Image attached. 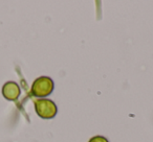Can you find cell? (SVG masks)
Listing matches in <instances>:
<instances>
[{
    "mask_svg": "<svg viewBox=\"0 0 153 142\" xmlns=\"http://www.w3.org/2000/svg\"><path fill=\"white\" fill-rule=\"evenodd\" d=\"M53 90V82L48 77H38L32 85V93L37 97H46Z\"/></svg>",
    "mask_w": 153,
    "mask_h": 142,
    "instance_id": "obj_1",
    "label": "cell"
},
{
    "mask_svg": "<svg viewBox=\"0 0 153 142\" xmlns=\"http://www.w3.org/2000/svg\"><path fill=\"white\" fill-rule=\"evenodd\" d=\"M36 112L41 118L51 119L57 114V106L51 99H38L35 102Z\"/></svg>",
    "mask_w": 153,
    "mask_h": 142,
    "instance_id": "obj_2",
    "label": "cell"
},
{
    "mask_svg": "<svg viewBox=\"0 0 153 142\" xmlns=\"http://www.w3.org/2000/svg\"><path fill=\"white\" fill-rule=\"evenodd\" d=\"M2 94L7 100H16L20 95V87L15 82H7L2 87Z\"/></svg>",
    "mask_w": 153,
    "mask_h": 142,
    "instance_id": "obj_3",
    "label": "cell"
},
{
    "mask_svg": "<svg viewBox=\"0 0 153 142\" xmlns=\"http://www.w3.org/2000/svg\"><path fill=\"white\" fill-rule=\"evenodd\" d=\"M89 142H108V140L103 136H94L89 140Z\"/></svg>",
    "mask_w": 153,
    "mask_h": 142,
    "instance_id": "obj_4",
    "label": "cell"
}]
</instances>
